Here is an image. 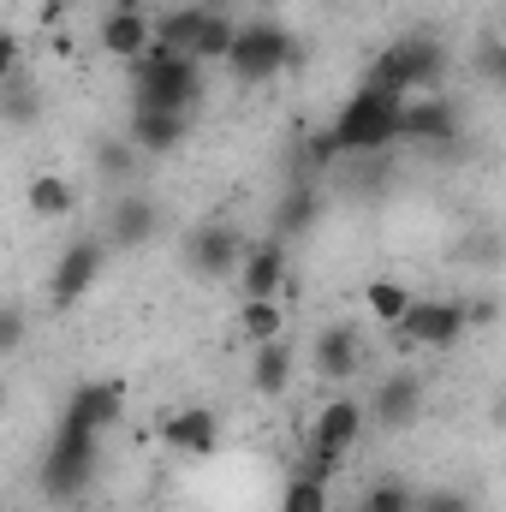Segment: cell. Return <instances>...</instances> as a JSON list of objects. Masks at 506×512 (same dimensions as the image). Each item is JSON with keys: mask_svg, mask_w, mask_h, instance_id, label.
Here are the masks:
<instances>
[{"mask_svg": "<svg viewBox=\"0 0 506 512\" xmlns=\"http://www.w3.org/2000/svg\"><path fill=\"white\" fill-rule=\"evenodd\" d=\"M96 471H102V435L60 423L54 441H48V453H42L36 483H42L48 501H72V495H84V489L96 483Z\"/></svg>", "mask_w": 506, "mask_h": 512, "instance_id": "obj_5", "label": "cell"}, {"mask_svg": "<svg viewBox=\"0 0 506 512\" xmlns=\"http://www.w3.org/2000/svg\"><path fill=\"white\" fill-rule=\"evenodd\" d=\"M393 334L417 352H447L471 334V316H465V298H411L405 316L393 322Z\"/></svg>", "mask_w": 506, "mask_h": 512, "instance_id": "obj_7", "label": "cell"}, {"mask_svg": "<svg viewBox=\"0 0 506 512\" xmlns=\"http://www.w3.org/2000/svg\"><path fill=\"white\" fill-rule=\"evenodd\" d=\"M358 441H364V405L358 399H328L304 429V477L334 483V471L346 465V453Z\"/></svg>", "mask_w": 506, "mask_h": 512, "instance_id": "obj_4", "label": "cell"}, {"mask_svg": "<svg viewBox=\"0 0 506 512\" xmlns=\"http://www.w3.org/2000/svg\"><path fill=\"white\" fill-rule=\"evenodd\" d=\"M364 328L358 322H328L322 334H316V346H310V364H316V376L322 382H352V376H364Z\"/></svg>", "mask_w": 506, "mask_h": 512, "instance_id": "obj_11", "label": "cell"}, {"mask_svg": "<svg viewBox=\"0 0 506 512\" xmlns=\"http://www.w3.org/2000/svg\"><path fill=\"white\" fill-rule=\"evenodd\" d=\"M131 167H137V149H131L126 137H102V143H96V173H102L108 185L131 179Z\"/></svg>", "mask_w": 506, "mask_h": 512, "instance_id": "obj_28", "label": "cell"}, {"mask_svg": "<svg viewBox=\"0 0 506 512\" xmlns=\"http://www.w3.org/2000/svg\"><path fill=\"white\" fill-rule=\"evenodd\" d=\"M316 209H322V203H316V185H310V179H298V185L280 197V209H274V239H280V245L304 239V233L316 227Z\"/></svg>", "mask_w": 506, "mask_h": 512, "instance_id": "obj_20", "label": "cell"}, {"mask_svg": "<svg viewBox=\"0 0 506 512\" xmlns=\"http://www.w3.org/2000/svg\"><path fill=\"white\" fill-rule=\"evenodd\" d=\"M239 256H245V239H239V227H227V221H203V227L185 239V268H191L197 280H233Z\"/></svg>", "mask_w": 506, "mask_h": 512, "instance_id": "obj_9", "label": "cell"}, {"mask_svg": "<svg viewBox=\"0 0 506 512\" xmlns=\"http://www.w3.org/2000/svg\"><path fill=\"white\" fill-rule=\"evenodd\" d=\"M0 405H6V376H0Z\"/></svg>", "mask_w": 506, "mask_h": 512, "instance_id": "obj_36", "label": "cell"}, {"mask_svg": "<svg viewBox=\"0 0 506 512\" xmlns=\"http://www.w3.org/2000/svg\"><path fill=\"white\" fill-rule=\"evenodd\" d=\"M256 6H262V12H268V6H280V0H256Z\"/></svg>", "mask_w": 506, "mask_h": 512, "instance_id": "obj_35", "label": "cell"}, {"mask_svg": "<svg viewBox=\"0 0 506 512\" xmlns=\"http://www.w3.org/2000/svg\"><path fill=\"white\" fill-rule=\"evenodd\" d=\"M411 512H477L459 489H411Z\"/></svg>", "mask_w": 506, "mask_h": 512, "instance_id": "obj_30", "label": "cell"}, {"mask_svg": "<svg viewBox=\"0 0 506 512\" xmlns=\"http://www.w3.org/2000/svg\"><path fill=\"white\" fill-rule=\"evenodd\" d=\"M447 66H453L447 42H441V36H429V30H411V36L387 42L376 60H370L364 84L393 90V96H423V90H435V84L447 78Z\"/></svg>", "mask_w": 506, "mask_h": 512, "instance_id": "obj_2", "label": "cell"}, {"mask_svg": "<svg viewBox=\"0 0 506 512\" xmlns=\"http://www.w3.org/2000/svg\"><path fill=\"white\" fill-rule=\"evenodd\" d=\"M126 72H131V108L137 114H179V120H191L197 102H203V72L209 66L149 42V54H137Z\"/></svg>", "mask_w": 506, "mask_h": 512, "instance_id": "obj_1", "label": "cell"}, {"mask_svg": "<svg viewBox=\"0 0 506 512\" xmlns=\"http://www.w3.org/2000/svg\"><path fill=\"white\" fill-rule=\"evenodd\" d=\"M501 36H483V48H477V78L483 84H501Z\"/></svg>", "mask_w": 506, "mask_h": 512, "instance_id": "obj_32", "label": "cell"}, {"mask_svg": "<svg viewBox=\"0 0 506 512\" xmlns=\"http://www.w3.org/2000/svg\"><path fill=\"white\" fill-rule=\"evenodd\" d=\"M24 334H30L24 304H0V358H6V352H18V346H24Z\"/></svg>", "mask_w": 506, "mask_h": 512, "instance_id": "obj_31", "label": "cell"}, {"mask_svg": "<svg viewBox=\"0 0 506 512\" xmlns=\"http://www.w3.org/2000/svg\"><path fill=\"white\" fill-rule=\"evenodd\" d=\"M120 137H126L137 155H173V149L191 137V120H179V114H137V108H131V120H126Z\"/></svg>", "mask_w": 506, "mask_h": 512, "instance_id": "obj_18", "label": "cell"}, {"mask_svg": "<svg viewBox=\"0 0 506 512\" xmlns=\"http://www.w3.org/2000/svg\"><path fill=\"white\" fill-rule=\"evenodd\" d=\"M233 36H239V18H227L221 6H209V18H203V30H197V48H191V60H197V66H221V60H227V48H233Z\"/></svg>", "mask_w": 506, "mask_h": 512, "instance_id": "obj_24", "label": "cell"}, {"mask_svg": "<svg viewBox=\"0 0 506 512\" xmlns=\"http://www.w3.org/2000/svg\"><path fill=\"white\" fill-rule=\"evenodd\" d=\"M102 268H108V245L102 239L66 245L60 262H54V274H48V310H78L90 298V286L102 280Z\"/></svg>", "mask_w": 506, "mask_h": 512, "instance_id": "obj_8", "label": "cell"}, {"mask_svg": "<svg viewBox=\"0 0 506 512\" xmlns=\"http://www.w3.org/2000/svg\"><path fill=\"white\" fill-rule=\"evenodd\" d=\"M334 155H340V149H334V137H328V131L304 143V161H310V167H334Z\"/></svg>", "mask_w": 506, "mask_h": 512, "instance_id": "obj_34", "label": "cell"}, {"mask_svg": "<svg viewBox=\"0 0 506 512\" xmlns=\"http://www.w3.org/2000/svg\"><path fill=\"white\" fill-rule=\"evenodd\" d=\"M358 512H411V483H399V477H381L364 489V501Z\"/></svg>", "mask_w": 506, "mask_h": 512, "instance_id": "obj_29", "label": "cell"}, {"mask_svg": "<svg viewBox=\"0 0 506 512\" xmlns=\"http://www.w3.org/2000/svg\"><path fill=\"white\" fill-rule=\"evenodd\" d=\"M251 387L280 399L292 387V346L286 340H268V346H251Z\"/></svg>", "mask_w": 506, "mask_h": 512, "instance_id": "obj_21", "label": "cell"}, {"mask_svg": "<svg viewBox=\"0 0 506 512\" xmlns=\"http://www.w3.org/2000/svg\"><path fill=\"white\" fill-rule=\"evenodd\" d=\"M399 137H411V143H453L459 137V108L447 96H435V90L405 96L399 102Z\"/></svg>", "mask_w": 506, "mask_h": 512, "instance_id": "obj_15", "label": "cell"}, {"mask_svg": "<svg viewBox=\"0 0 506 512\" xmlns=\"http://www.w3.org/2000/svg\"><path fill=\"white\" fill-rule=\"evenodd\" d=\"M155 233H161V209H155V197H137L126 191L114 209H108V251H143V245H155Z\"/></svg>", "mask_w": 506, "mask_h": 512, "instance_id": "obj_17", "label": "cell"}, {"mask_svg": "<svg viewBox=\"0 0 506 512\" xmlns=\"http://www.w3.org/2000/svg\"><path fill=\"white\" fill-rule=\"evenodd\" d=\"M36 108H42V90L30 84V72H18V78L0 84V120L6 126H36Z\"/></svg>", "mask_w": 506, "mask_h": 512, "instance_id": "obj_25", "label": "cell"}, {"mask_svg": "<svg viewBox=\"0 0 506 512\" xmlns=\"http://www.w3.org/2000/svg\"><path fill=\"white\" fill-rule=\"evenodd\" d=\"M286 268H292V251L268 233V239H256L245 245L239 256V268H233V280H239V298L251 304V298H280V286H286Z\"/></svg>", "mask_w": 506, "mask_h": 512, "instance_id": "obj_12", "label": "cell"}, {"mask_svg": "<svg viewBox=\"0 0 506 512\" xmlns=\"http://www.w3.org/2000/svg\"><path fill=\"white\" fill-rule=\"evenodd\" d=\"M417 411H423V382H417L411 370H393V376L370 393L364 423H376V429H411Z\"/></svg>", "mask_w": 506, "mask_h": 512, "instance_id": "obj_16", "label": "cell"}, {"mask_svg": "<svg viewBox=\"0 0 506 512\" xmlns=\"http://www.w3.org/2000/svg\"><path fill=\"white\" fill-rule=\"evenodd\" d=\"M24 209H30L36 221H72V215H78V185H72L66 173H36V179L24 185Z\"/></svg>", "mask_w": 506, "mask_h": 512, "instance_id": "obj_19", "label": "cell"}, {"mask_svg": "<svg viewBox=\"0 0 506 512\" xmlns=\"http://www.w3.org/2000/svg\"><path fill=\"white\" fill-rule=\"evenodd\" d=\"M239 334H245L251 346L286 340V310H280V298H251V304H239Z\"/></svg>", "mask_w": 506, "mask_h": 512, "instance_id": "obj_23", "label": "cell"}, {"mask_svg": "<svg viewBox=\"0 0 506 512\" xmlns=\"http://www.w3.org/2000/svg\"><path fill=\"white\" fill-rule=\"evenodd\" d=\"M280 512H328V483H316V477L292 471V477H286V489H280Z\"/></svg>", "mask_w": 506, "mask_h": 512, "instance_id": "obj_27", "label": "cell"}, {"mask_svg": "<svg viewBox=\"0 0 506 512\" xmlns=\"http://www.w3.org/2000/svg\"><path fill=\"white\" fill-rule=\"evenodd\" d=\"M399 102L405 96H393V90H376V84H358L346 102H340V114H334V149L340 155H381L387 143H399Z\"/></svg>", "mask_w": 506, "mask_h": 512, "instance_id": "obj_3", "label": "cell"}, {"mask_svg": "<svg viewBox=\"0 0 506 512\" xmlns=\"http://www.w3.org/2000/svg\"><path fill=\"white\" fill-rule=\"evenodd\" d=\"M203 18H209V6H173V12H161V18H155V48H167V54H191Z\"/></svg>", "mask_w": 506, "mask_h": 512, "instance_id": "obj_22", "label": "cell"}, {"mask_svg": "<svg viewBox=\"0 0 506 512\" xmlns=\"http://www.w3.org/2000/svg\"><path fill=\"white\" fill-rule=\"evenodd\" d=\"M221 411H209V405H173L167 417H161V447H173V453H185V459H209V453H221Z\"/></svg>", "mask_w": 506, "mask_h": 512, "instance_id": "obj_10", "label": "cell"}, {"mask_svg": "<svg viewBox=\"0 0 506 512\" xmlns=\"http://www.w3.org/2000/svg\"><path fill=\"white\" fill-rule=\"evenodd\" d=\"M126 417V382H78L72 387V399H66V417L60 423H72V429H90V435H108L114 423Z\"/></svg>", "mask_w": 506, "mask_h": 512, "instance_id": "obj_14", "label": "cell"}, {"mask_svg": "<svg viewBox=\"0 0 506 512\" xmlns=\"http://www.w3.org/2000/svg\"><path fill=\"white\" fill-rule=\"evenodd\" d=\"M221 66L239 84H268V78H280V72L298 66V42L286 36L280 18H251V24H239V36H233V48H227Z\"/></svg>", "mask_w": 506, "mask_h": 512, "instance_id": "obj_6", "label": "cell"}, {"mask_svg": "<svg viewBox=\"0 0 506 512\" xmlns=\"http://www.w3.org/2000/svg\"><path fill=\"white\" fill-rule=\"evenodd\" d=\"M364 304H370V322L393 328V322L405 316V304H411V286H399V280H370V286H364Z\"/></svg>", "mask_w": 506, "mask_h": 512, "instance_id": "obj_26", "label": "cell"}, {"mask_svg": "<svg viewBox=\"0 0 506 512\" xmlns=\"http://www.w3.org/2000/svg\"><path fill=\"white\" fill-rule=\"evenodd\" d=\"M149 42H155V18H149L137 0H120V6L96 24V48H102L108 60H120V66H131L137 54H149Z\"/></svg>", "mask_w": 506, "mask_h": 512, "instance_id": "obj_13", "label": "cell"}, {"mask_svg": "<svg viewBox=\"0 0 506 512\" xmlns=\"http://www.w3.org/2000/svg\"><path fill=\"white\" fill-rule=\"evenodd\" d=\"M18 72H24V42H18L12 30H0V84L18 78Z\"/></svg>", "mask_w": 506, "mask_h": 512, "instance_id": "obj_33", "label": "cell"}]
</instances>
